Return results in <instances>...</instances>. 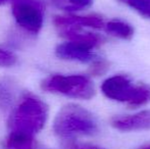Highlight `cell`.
<instances>
[{
	"instance_id": "obj_1",
	"label": "cell",
	"mask_w": 150,
	"mask_h": 149,
	"mask_svg": "<svg viewBox=\"0 0 150 149\" xmlns=\"http://www.w3.org/2000/svg\"><path fill=\"white\" fill-rule=\"evenodd\" d=\"M48 119V106L40 98L27 95L12 108L8 117L10 132L35 136L45 126Z\"/></svg>"
},
{
	"instance_id": "obj_2",
	"label": "cell",
	"mask_w": 150,
	"mask_h": 149,
	"mask_svg": "<svg viewBox=\"0 0 150 149\" xmlns=\"http://www.w3.org/2000/svg\"><path fill=\"white\" fill-rule=\"evenodd\" d=\"M53 132L61 139L78 136H91L98 132V125L93 114L77 104H67L54 119Z\"/></svg>"
},
{
	"instance_id": "obj_3",
	"label": "cell",
	"mask_w": 150,
	"mask_h": 149,
	"mask_svg": "<svg viewBox=\"0 0 150 149\" xmlns=\"http://www.w3.org/2000/svg\"><path fill=\"white\" fill-rule=\"evenodd\" d=\"M105 97L115 101L126 102L129 107L136 108L150 102V86L144 83L133 84L130 78L117 75L106 79L101 85Z\"/></svg>"
},
{
	"instance_id": "obj_4",
	"label": "cell",
	"mask_w": 150,
	"mask_h": 149,
	"mask_svg": "<svg viewBox=\"0 0 150 149\" xmlns=\"http://www.w3.org/2000/svg\"><path fill=\"white\" fill-rule=\"evenodd\" d=\"M44 91L56 93L76 99H90L95 95L91 80L83 75H53L41 84Z\"/></svg>"
},
{
	"instance_id": "obj_5",
	"label": "cell",
	"mask_w": 150,
	"mask_h": 149,
	"mask_svg": "<svg viewBox=\"0 0 150 149\" xmlns=\"http://www.w3.org/2000/svg\"><path fill=\"white\" fill-rule=\"evenodd\" d=\"M44 4L41 0H12L11 13L16 23L31 34H38L44 23Z\"/></svg>"
},
{
	"instance_id": "obj_6",
	"label": "cell",
	"mask_w": 150,
	"mask_h": 149,
	"mask_svg": "<svg viewBox=\"0 0 150 149\" xmlns=\"http://www.w3.org/2000/svg\"><path fill=\"white\" fill-rule=\"evenodd\" d=\"M110 125L122 132L147 131L150 130V109L135 114L113 117L110 119Z\"/></svg>"
},
{
	"instance_id": "obj_7",
	"label": "cell",
	"mask_w": 150,
	"mask_h": 149,
	"mask_svg": "<svg viewBox=\"0 0 150 149\" xmlns=\"http://www.w3.org/2000/svg\"><path fill=\"white\" fill-rule=\"evenodd\" d=\"M53 22L54 25L59 30L67 28L100 29L104 27V20H103V18L96 13L87 14V16H75V14L58 16H55Z\"/></svg>"
},
{
	"instance_id": "obj_8",
	"label": "cell",
	"mask_w": 150,
	"mask_h": 149,
	"mask_svg": "<svg viewBox=\"0 0 150 149\" xmlns=\"http://www.w3.org/2000/svg\"><path fill=\"white\" fill-rule=\"evenodd\" d=\"M92 50L93 49L83 44L67 41L56 47L55 54L60 59L79 62H93L96 58V55L93 53Z\"/></svg>"
},
{
	"instance_id": "obj_9",
	"label": "cell",
	"mask_w": 150,
	"mask_h": 149,
	"mask_svg": "<svg viewBox=\"0 0 150 149\" xmlns=\"http://www.w3.org/2000/svg\"><path fill=\"white\" fill-rule=\"evenodd\" d=\"M60 35L67 41L77 42V43L83 44L87 47L94 49L99 46H101L103 43H105V39L102 36L95 33L86 32L83 29L79 28H67L60 29Z\"/></svg>"
},
{
	"instance_id": "obj_10",
	"label": "cell",
	"mask_w": 150,
	"mask_h": 149,
	"mask_svg": "<svg viewBox=\"0 0 150 149\" xmlns=\"http://www.w3.org/2000/svg\"><path fill=\"white\" fill-rule=\"evenodd\" d=\"M18 97V86L9 78L0 79V109L2 112L12 110Z\"/></svg>"
},
{
	"instance_id": "obj_11",
	"label": "cell",
	"mask_w": 150,
	"mask_h": 149,
	"mask_svg": "<svg viewBox=\"0 0 150 149\" xmlns=\"http://www.w3.org/2000/svg\"><path fill=\"white\" fill-rule=\"evenodd\" d=\"M5 149H44L37 144L35 136L9 132L4 143Z\"/></svg>"
},
{
	"instance_id": "obj_12",
	"label": "cell",
	"mask_w": 150,
	"mask_h": 149,
	"mask_svg": "<svg viewBox=\"0 0 150 149\" xmlns=\"http://www.w3.org/2000/svg\"><path fill=\"white\" fill-rule=\"evenodd\" d=\"M105 30L111 36L120 39L130 40L134 35V28L127 22L120 20H111L105 25Z\"/></svg>"
},
{
	"instance_id": "obj_13",
	"label": "cell",
	"mask_w": 150,
	"mask_h": 149,
	"mask_svg": "<svg viewBox=\"0 0 150 149\" xmlns=\"http://www.w3.org/2000/svg\"><path fill=\"white\" fill-rule=\"evenodd\" d=\"M54 7L65 11H78L90 7L93 0H47Z\"/></svg>"
},
{
	"instance_id": "obj_14",
	"label": "cell",
	"mask_w": 150,
	"mask_h": 149,
	"mask_svg": "<svg viewBox=\"0 0 150 149\" xmlns=\"http://www.w3.org/2000/svg\"><path fill=\"white\" fill-rule=\"evenodd\" d=\"M142 16L150 18V0H119Z\"/></svg>"
},
{
	"instance_id": "obj_15",
	"label": "cell",
	"mask_w": 150,
	"mask_h": 149,
	"mask_svg": "<svg viewBox=\"0 0 150 149\" xmlns=\"http://www.w3.org/2000/svg\"><path fill=\"white\" fill-rule=\"evenodd\" d=\"M109 68V64L104 59H95L92 62L89 73L92 76H101L107 72V70Z\"/></svg>"
},
{
	"instance_id": "obj_16",
	"label": "cell",
	"mask_w": 150,
	"mask_h": 149,
	"mask_svg": "<svg viewBox=\"0 0 150 149\" xmlns=\"http://www.w3.org/2000/svg\"><path fill=\"white\" fill-rule=\"evenodd\" d=\"M16 57L12 52L0 48V68H7L16 64Z\"/></svg>"
},
{
	"instance_id": "obj_17",
	"label": "cell",
	"mask_w": 150,
	"mask_h": 149,
	"mask_svg": "<svg viewBox=\"0 0 150 149\" xmlns=\"http://www.w3.org/2000/svg\"><path fill=\"white\" fill-rule=\"evenodd\" d=\"M67 149H104L98 146L91 145V144H82V143H71L67 146Z\"/></svg>"
},
{
	"instance_id": "obj_18",
	"label": "cell",
	"mask_w": 150,
	"mask_h": 149,
	"mask_svg": "<svg viewBox=\"0 0 150 149\" xmlns=\"http://www.w3.org/2000/svg\"><path fill=\"white\" fill-rule=\"evenodd\" d=\"M140 149H150V144H148V145L143 146V147H141Z\"/></svg>"
},
{
	"instance_id": "obj_19",
	"label": "cell",
	"mask_w": 150,
	"mask_h": 149,
	"mask_svg": "<svg viewBox=\"0 0 150 149\" xmlns=\"http://www.w3.org/2000/svg\"><path fill=\"white\" fill-rule=\"evenodd\" d=\"M6 0H0V4H2V3H4V2H5Z\"/></svg>"
}]
</instances>
